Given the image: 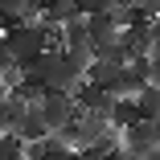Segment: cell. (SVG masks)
Segmentation results:
<instances>
[{"instance_id":"cell-8","label":"cell","mask_w":160,"mask_h":160,"mask_svg":"<svg viewBox=\"0 0 160 160\" xmlns=\"http://www.w3.org/2000/svg\"><path fill=\"white\" fill-rule=\"evenodd\" d=\"M74 17H82V8H78V0H49L45 4V12H41V25H66V21H74Z\"/></svg>"},{"instance_id":"cell-9","label":"cell","mask_w":160,"mask_h":160,"mask_svg":"<svg viewBox=\"0 0 160 160\" xmlns=\"http://www.w3.org/2000/svg\"><path fill=\"white\" fill-rule=\"evenodd\" d=\"M90 53H94V62H107V66H132V58H127V49H123L119 37H115V41H99V45H90Z\"/></svg>"},{"instance_id":"cell-19","label":"cell","mask_w":160,"mask_h":160,"mask_svg":"<svg viewBox=\"0 0 160 160\" xmlns=\"http://www.w3.org/2000/svg\"><path fill=\"white\" fill-rule=\"evenodd\" d=\"M123 4H144V0H123Z\"/></svg>"},{"instance_id":"cell-2","label":"cell","mask_w":160,"mask_h":160,"mask_svg":"<svg viewBox=\"0 0 160 160\" xmlns=\"http://www.w3.org/2000/svg\"><path fill=\"white\" fill-rule=\"evenodd\" d=\"M4 49H8V58H12L17 70L33 66V62L49 49V41H45V25L33 21V25H17V29H8V33H4Z\"/></svg>"},{"instance_id":"cell-10","label":"cell","mask_w":160,"mask_h":160,"mask_svg":"<svg viewBox=\"0 0 160 160\" xmlns=\"http://www.w3.org/2000/svg\"><path fill=\"white\" fill-rule=\"evenodd\" d=\"M132 123H140L136 99H115V107H111V127H115V132H127Z\"/></svg>"},{"instance_id":"cell-5","label":"cell","mask_w":160,"mask_h":160,"mask_svg":"<svg viewBox=\"0 0 160 160\" xmlns=\"http://www.w3.org/2000/svg\"><path fill=\"white\" fill-rule=\"evenodd\" d=\"M119 41H123V49H127V58H132V62L148 58L152 45H156V41H152V25H148V21H140V25H132V29H123Z\"/></svg>"},{"instance_id":"cell-16","label":"cell","mask_w":160,"mask_h":160,"mask_svg":"<svg viewBox=\"0 0 160 160\" xmlns=\"http://www.w3.org/2000/svg\"><path fill=\"white\" fill-rule=\"evenodd\" d=\"M45 4H49V0H29V8H33V17H37V12H45Z\"/></svg>"},{"instance_id":"cell-1","label":"cell","mask_w":160,"mask_h":160,"mask_svg":"<svg viewBox=\"0 0 160 160\" xmlns=\"http://www.w3.org/2000/svg\"><path fill=\"white\" fill-rule=\"evenodd\" d=\"M21 78H25V82H41L45 90H58V94H74V90L82 86L86 74H82V70H78L62 49H45V53L33 62V66H25V70H21Z\"/></svg>"},{"instance_id":"cell-14","label":"cell","mask_w":160,"mask_h":160,"mask_svg":"<svg viewBox=\"0 0 160 160\" xmlns=\"http://www.w3.org/2000/svg\"><path fill=\"white\" fill-rule=\"evenodd\" d=\"M115 4H119V0H78L82 17H94V12H111Z\"/></svg>"},{"instance_id":"cell-13","label":"cell","mask_w":160,"mask_h":160,"mask_svg":"<svg viewBox=\"0 0 160 160\" xmlns=\"http://www.w3.org/2000/svg\"><path fill=\"white\" fill-rule=\"evenodd\" d=\"M62 53H66V58L74 62V66H78L82 74L90 70V62H94V53H90V45H66V49H62Z\"/></svg>"},{"instance_id":"cell-4","label":"cell","mask_w":160,"mask_h":160,"mask_svg":"<svg viewBox=\"0 0 160 160\" xmlns=\"http://www.w3.org/2000/svg\"><path fill=\"white\" fill-rule=\"evenodd\" d=\"M78 115V103H74V94H58V90H49L45 99H41V119H45V127L58 136L62 127H66L70 119Z\"/></svg>"},{"instance_id":"cell-17","label":"cell","mask_w":160,"mask_h":160,"mask_svg":"<svg viewBox=\"0 0 160 160\" xmlns=\"http://www.w3.org/2000/svg\"><path fill=\"white\" fill-rule=\"evenodd\" d=\"M152 41H156V45H160V17H156V21H152Z\"/></svg>"},{"instance_id":"cell-3","label":"cell","mask_w":160,"mask_h":160,"mask_svg":"<svg viewBox=\"0 0 160 160\" xmlns=\"http://www.w3.org/2000/svg\"><path fill=\"white\" fill-rule=\"evenodd\" d=\"M119 148H123L127 156L148 160V156L160 148V119H140V123H132V127L119 136Z\"/></svg>"},{"instance_id":"cell-18","label":"cell","mask_w":160,"mask_h":160,"mask_svg":"<svg viewBox=\"0 0 160 160\" xmlns=\"http://www.w3.org/2000/svg\"><path fill=\"white\" fill-rule=\"evenodd\" d=\"M107 160H123V148H119V152H111V156H107Z\"/></svg>"},{"instance_id":"cell-15","label":"cell","mask_w":160,"mask_h":160,"mask_svg":"<svg viewBox=\"0 0 160 160\" xmlns=\"http://www.w3.org/2000/svg\"><path fill=\"white\" fill-rule=\"evenodd\" d=\"M45 160H78V152H70V148H62V152H49Z\"/></svg>"},{"instance_id":"cell-12","label":"cell","mask_w":160,"mask_h":160,"mask_svg":"<svg viewBox=\"0 0 160 160\" xmlns=\"http://www.w3.org/2000/svg\"><path fill=\"white\" fill-rule=\"evenodd\" d=\"M0 160H29L21 136H0Z\"/></svg>"},{"instance_id":"cell-7","label":"cell","mask_w":160,"mask_h":160,"mask_svg":"<svg viewBox=\"0 0 160 160\" xmlns=\"http://www.w3.org/2000/svg\"><path fill=\"white\" fill-rule=\"evenodd\" d=\"M86 33H90V45H99V41H115V37H119L115 12H94V17H86Z\"/></svg>"},{"instance_id":"cell-11","label":"cell","mask_w":160,"mask_h":160,"mask_svg":"<svg viewBox=\"0 0 160 160\" xmlns=\"http://www.w3.org/2000/svg\"><path fill=\"white\" fill-rule=\"evenodd\" d=\"M136 107H140V119H160V86H144L136 94Z\"/></svg>"},{"instance_id":"cell-6","label":"cell","mask_w":160,"mask_h":160,"mask_svg":"<svg viewBox=\"0 0 160 160\" xmlns=\"http://www.w3.org/2000/svg\"><path fill=\"white\" fill-rule=\"evenodd\" d=\"M17 136H21L25 144H41L45 136H53L49 127H45V119H41V103H37V107H29V115H25L21 127H17Z\"/></svg>"},{"instance_id":"cell-20","label":"cell","mask_w":160,"mask_h":160,"mask_svg":"<svg viewBox=\"0 0 160 160\" xmlns=\"http://www.w3.org/2000/svg\"><path fill=\"white\" fill-rule=\"evenodd\" d=\"M123 160H140V156H127V152H123Z\"/></svg>"}]
</instances>
